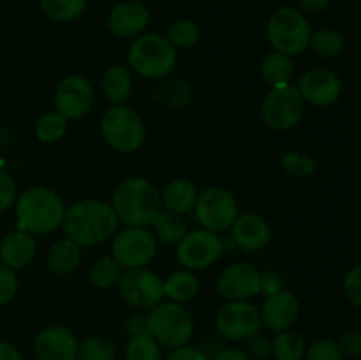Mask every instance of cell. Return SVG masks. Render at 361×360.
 <instances>
[{"label":"cell","mask_w":361,"mask_h":360,"mask_svg":"<svg viewBox=\"0 0 361 360\" xmlns=\"http://www.w3.org/2000/svg\"><path fill=\"white\" fill-rule=\"evenodd\" d=\"M118 217L111 203L94 198H85L67 207L63 217V233L80 247L104 244L118 229Z\"/></svg>","instance_id":"6da1fadb"},{"label":"cell","mask_w":361,"mask_h":360,"mask_svg":"<svg viewBox=\"0 0 361 360\" xmlns=\"http://www.w3.org/2000/svg\"><path fill=\"white\" fill-rule=\"evenodd\" d=\"M67 205L56 191L44 186H34L18 193L14 203L16 229L32 233L34 236L49 235L62 228Z\"/></svg>","instance_id":"7a4b0ae2"},{"label":"cell","mask_w":361,"mask_h":360,"mask_svg":"<svg viewBox=\"0 0 361 360\" xmlns=\"http://www.w3.org/2000/svg\"><path fill=\"white\" fill-rule=\"evenodd\" d=\"M111 207L126 226L147 228L162 210L161 191L143 176H127L113 191Z\"/></svg>","instance_id":"3957f363"},{"label":"cell","mask_w":361,"mask_h":360,"mask_svg":"<svg viewBox=\"0 0 361 360\" xmlns=\"http://www.w3.org/2000/svg\"><path fill=\"white\" fill-rule=\"evenodd\" d=\"M127 60L137 76L147 80H162L176 67L178 53L166 35L141 34L130 42Z\"/></svg>","instance_id":"277c9868"},{"label":"cell","mask_w":361,"mask_h":360,"mask_svg":"<svg viewBox=\"0 0 361 360\" xmlns=\"http://www.w3.org/2000/svg\"><path fill=\"white\" fill-rule=\"evenodd\" d=\"M312 25L302 9L293 6L274 11L267 25V37L274 52L296 56L309 49Z\"/></svg>","instance_id":"5b68a950"},{"label":"cell","mask_w":361,"mask_h":360,"mask_svg":"<svg viewBox=\"0 0 361 360\" xmlns=\"http://www.w3.org/2000/svg\"><path fill=\"white\" fill-rule=\"evenodd\" d=\"M148 334L162 346L175 349L194 337V318L182 304L162 300L147 313Z\"/></svg>","instance_id":"8992f818"},{"label":"cell","mask_w":361,"mask_h":360,"mask_svg":"<svg viewBox=\"0 0 361 360\" xmlns=\"http://www.w3.org/2000/svg\"><path fill=\"white\" fill-rule=\"evenodd\" d=\"M101 136L116 152L130 154L141 148L147 136L143 119L126 104L111 106L101 116Z\"/></svg>","instance_id":"52a82bcc"},{"label":"cell","mask_w":361,"mask_h":360,"mask_svg":"<svg viewBox=\"0 0 361 360\" xmlns=\"http://www.w3.org/2000/svg\"><path fill=\"white\" fill-rule=\"evenodd\" d=\"M109 254L123 270L145 268L157 254V240L147 228L126 226L111 236Z\"/></svg>","instance_id":"ba28073f"},{"label":"cell","mask_w":361,"mask_h":360,"mask_svg":"<svg viewBox=\"0 0 361 360\" xmlns=\"http://www.w3.org/2000/svg\"><path fill=\"white\" fill-rule=\"evenodd\" d=\"M194 214L201 228L214 233L228 232L238 217L236 198L224 187H207L197 194Z\"/></svg>","instance_id":"9c48e42d"},{"label":"cell","mask_w":361,"mask_h":360,"mask_svg":"<svg viewBox=\"0 0 361 360\" xmlns=\"http://www.w3.org/2000/svg\"><path fill=\"white\" fill-rule=\"evenodd\" d=\"M215 328L222 339L245 342L263 330L259 309L249 300H229L215 314Z\"/></svg>","instance_id":"30bf717a"},{"label":"cell","mask_w":361,"mask_h":360,"mask_svg":"<svg viewBox=\"0 0 361 360\" xmlns=\"http://www.w3.org/2000/svg\"><path fill=\"white\" fill-rule=\"evenodd\" d=\"M305 113V101L295 85L271 88L261 102V119L270 129L289 131L298 126Z\"/></svg>","instance_id":"8fae6325"},{"label":"cell","mask_w":361,"mask_h":360,"mask_svg":"<svg viewBox=\"0 0 361 360\" xmlns=\"http://www.w3.org/2000/svg\"><path fill=\"white\" fill-rule=\"evenodd\" d=\"M224 251L221 236L204 228L187 232V235L176 244V260L187 270H203L212 267Z\"/></svg>","instance_id":"7c38bea8"},{"label":"cell","mask_w":361,"mask_h":360,"mask_svg":"<svg viewBox=\"0 0 361 360\" xmlns=\"http://www.w3.org/2000/svg\"><path fill=\"white\" fill-rule=\"evenodd\" d=\"M116 288L127 306L141 311H150L164 300L162 279L147 267L123 270Z\"/></svg>","instance_id":"4fadbf2b"},{"label":"cell","mask_w":361,"mask_h":360,"mask_svg":"<svg viewBox=\"0 0 361 360\" xmlns=\"http://www.w3.org/2000/svg\"><path fill=\"white\" fill-rule=\"evenodd\" d=\"M55 109L67 120L83 119L95 102V92L90 81L80 74L66 76L55 90Z\"/></svg>","instance_id":"5bb4252c"},{"label":"cell","mask_w":361,"mask_h":360,"mask_svg":"<svg viewBox=\"0 0 361 360\" xmlns=\"http://www.w3.org/2000/svg\"><path fill=\"white\" fill-rule=\"evenodd\" d=\"M261 275L263 272L247 261H236L228 265L219 274L217 292L222 299L249 300L261 293Z\"/></svg>","instance_id":"9a60e30c"},{"label":"cell","mask_w":361,"mask_h":360,"mask_svg":"<svg viewBox=\"0 0 361 360\" xmlns=\"http://www.w3.org/2000/svg\"><path fill=\"white\" fill-rule=\"evenodd\" d=\"M296 88L302 94L305 104L316 108H326L335 104L342 95V81L334 71L324 67H314L302 74Z\"/></svg>","instance_id":"2e32d148"},{"label":"cell","mask_w":361,"mask_h":360,"mask_svg":"<svg viewBox=\"0 0 361 360\" xmlns=\"http://www.w3.org/2000/svg\"><path fill=\"white\" fill-rule=\"evenodd\" d=\"M300 311H302V306H300L298 296L289 289H281V292L264 296L263 306L259 309L261 323L274 334L289 330L298 321Z\"/></svg>","instance_id":"e0dca14e"},{"label":"cell","mask_w":361,"mask_h":360,"mask_svg":"<svg viewBox=\"0 0 361 360\" xmlns=\"http://www.w3.org/2000/svg\"><path fill=\"white\" fill-rule=\"evenodd\" d=\"M106 23L116 37L136 39L150 25V11L140 0H123L109 11Z\"/></svg>","instance_id":"ac0fdd59"},{"label":"cell","mask_w":361,"mask_h":360,"mask_svg":"<svg viewBox=\"0 0 361 360\" xmlns=\"http://www.w3.org/2000/svg\"><path fill=\"white\" fill-rule=\"evenodd\" d=\"M80 341L69 328L51 325L35 335L34 355L37 360H76Z\"/></svg>","instance_id":"d6986e66"},{"label":"cell","mask_w":361,"mask_h":360,"mask_svg":"<svg viewBox=\"0 0 361 360\" xmlns=\"http://www.w3.org/2000/svg\"><path fill=\"white\" fill-rule=\"evenodd\" d=\"M229 232L233 244L245 253H257L264 249L271 239L270 222L259 214L238 215Z\"/></svg>","instance_id":"ffe728a7"},{"label":"cell","mask_w":361,"mask_h":360,"mask_svg":"<svg viewBox=\"0 0 361 360\" xmlns=\"http://www.w3.org/2000/svg\"><path fill=\"white\" fill-rule=\"evenodd\" d=\"M37 254V236L16 229L0 240V263L13 270H21L35 260Z\"/></svg>","instance_id":"44dd1931"},{"label":"cell","mask_w":361,"mask_h":360,"mask_svg":"<svg viewBox=\"0 0 361 360\" xmlns=\"http://www.w3.org/2000/svg\"><path fill=\"white\" fill-rule=\"evenodd\" d=\"M83 260V247L71 239H60L49 247L46 254V267L56 277H63L76 270Z\"/></svg>","instance_id":"7402d4cb"},{"label":"cell","mask_w":361,"mask_h":360,"mask_svg":"<svg viewBox=\"0 0 361 360\" xmlns=\"http://www.w3.org/2000/svg\"><path fill=\"white\" fill-rule=\"evenodd\" d=\"M197 187L189 179H173L164 186L161 193L162 208L173 214H189L194 210V205L197 200Z\"/></svg>","instance_id":"603a6c76"},{"label":"cell","mask_w":361,"mask_h":360,"mask_svg":"<svg viewBox=\"0 0 361 360\" xmlns=\"http://www.w3.org/2000/svg\"><path fill=\"white\" fill-rule=\"evenodd\" d=\"M102 94L111 106H120L133 95L134 80L127 67L113 66L104 73L101 81Z\"/></svg>","instance_id":"cb8c5ba5"},{"label":"cell","mask_w":361,"mask_h":360,"mask_svg":"<svg viewBox=\"0 0 361 360\" xmlns=\"http://www.w3.org/2000/svg\"><path fill=\"white\" fill-rule=\"evenodd\" d=\"M162 289H164V299H168L169 302L185 304L200 293V279L192 270L180 268L162 279Z\"/></svg>","instance_id":"d4e9b609"},{"label":"cell","mask_w":361,"mask_h":360,"mask_svg":"<svg viewBox=\"0 0 361 360\" xmlns=\"http://www.w3.org/2000/svg\"><path fill=\"white\" fill-rule=\"evenodd\" d=\"M259 74L271 88L291 85L293 76H295V62H293V56L279 52L268 53L261 60Z\"/></svg>","instance_id":"484cf974"},{"label":"cell","mask_w":361,"mask_h":360,"mask_svg":"<svg viewBox=\"0 0 361 360\" xmlns=\"http://www.w3.org/2000/svg\"><path fill=\"white\" fill-rule=\"evenodd\" d=\"M154 99L169 109H183L192 101V87L183 78H175L159 85L154 92Z\"/></svg>","instance_id":"4316f807"},{"label":"cell","mask_w":361,"mask_h":360,"mask_svg":"<svg viewBox=\"0 0 361 360\" xmlns=\"http://www.w3.org/2000/svg\"><path fill=\"white\" fill-rule=\"evenodd\" d=\"M305 352V337L293 328L277 332L271 339V359L274 360H303Z\"/></svg>","instance_id":"83f0119b"},{"label":"cell","mask_w":361,"mask_h":360,"mask_svg":"<svg viewBox=\"0 0 361 360\" xmlns=\"http://www.w3.org/2000/svg\"><path fill=\"white\" fill-rule=\"evenodd\" d=\"M150 224L154 228V235L161 242L169 244V246H176L187 235V232H189L187 229V222L183 221L182 215L173 214V212L164 210V208L155 215Z\"/></svg>","instance_id":"f1b7e54d"},{"label":"cell","mask_w":361,"mask_h":360,"mask_svg":"<svg viewBox=\"0 0 361 360\" xmlns=\"http://www.w3.org/2000/svg\"><path fill=\"white\" fill-rule=\"evenodd\" d=\"M309 48L321 59H337L345 48V37L335 28H319L310 35Z\"/></svg>","instance_id":"f546056e"},{"label":"cell","mask_w":361,"mask_h":360,"mask_svg":"<svg viewBox=\"0 0 361 360\" xmlns=\"http://www.w3.org/2000/svg\"><path fill=\"white\" fill-rule=\"evenodd\" d=\"M122 274L123 268L113 260L111 254H108V256L99 258L92 263L90 270H88V279H90V284L95 286V288L108 289L118 284Z\"/></svg>","instance_id":"4dcf8cb0"},{"label":"cell","mask_w":361,"mask_h":360,"mask_svg":"<svg viewBox=\"0 0 361 360\" xmlns=\"http://www.w3.org/2000/svg\"><path fill=\"white\" fill-rule=\"evenodd\" d=\"M166 39L175 49H189L200 42L201 27L190 18H180L169 25Z\"/></svg>","instance_id":"1f68e13d"},{"label":"cell","mask_w":361,"mask_h":360,"mask_svg":"<svg viewBox=\"0 0 361 360\" xmlns=\"http://www.w3.org/2000/svg\"><path fill=\"white\" fill-rule=\"evenodd\" d=\"M67 126H69V120L63 115H60L59 112H48L44 115H41L35 122L34 133L41 143H56V141L62 140L67 133Z\"/></svg>","instance_id":"d6a6232c"},{"label":"cell","mask_w":361,"mask_h":360,"mask_svg":"<svg viewBox=\"0 0 361 360\" xmlns=\"http://www.w3.org/2000/svg\"><path fill=\"white\" fill-rule=\"evenodd\" d=\"M39 7L49 20L67 23L83 14L87 9V0H39Z\"/></svg>","instance_id":"836d02e7"},{"label":"cell","mask_w":361,"mask_h":360,"mask_svg":"<svg viewBox=\"0 0 361 360\" xmlns=\"http://www.w3.org/2000/svg\"><path fill=\"white\" fill-rule=\"evenodd\" d=\"M115 342L101 334L88 335L80 342V348H78V360H115Z\"/></svg>","instance_id":"e575fe53"},{"label":"cell","mask_w":361,"mask_h":360,"mask_svg":"<svg viewBox=\"0 0 361 360\" xmlns=\"http://www.w3.org/2000/svg\"><path fill=\"white\" fill-rule=\"evenodd\" d=\"M126 360H162V346L150 334L129 337L123 349Z\"/></svg>","instance_id":"d590c367"},{"label":"cell","mask_w":361,"mask_h":360,"mask_svg":"<svg viewBox=\"0 0 361 360\" xmlns=\"http://www.w3.org/2000/svg\"><path fill=\"white\" fill-rule=\"evenodd\" d=\"M303 360H344V353L334 339H317L316 342L307 346Z\"/></svg>","instance_id":"8d00e7d4"},{"label":"cell","mask_w":361,"mask_h":360,"mask_svg":"<svg viewBox=\"0 0 361 360\" xmlns=\"http://www.w3.org/2000/svg\"><path fill=\"white\" fill-rule=\"evenodd\" d=\"M282 168L286 173L293 176H305L316 169V162L310 155L302 154V152H288L282 155Z\"/></svg>","instance_id":"74e56055"},{"label":"cell","mask_w":361,"mask_h":360,"mask_svg":"<svg viewBox=\"0 0 361 360\" xmlns=\"http://www.w3.org/2000/svg\"><path fill=\"white\" fill-rule=\"evenodd\" d=\"M18 198L16 180L7 169L0 166V214L14 208Z\"/></svg>","instance_id":"f35d334b"},{"label":"cell","mask_w":361,"mask_h":360,"mask_svg":"<svg viewBox=\"0 0 361 360\" xmlns=\"http://www.w3.org/2000/svg\"><path fill=\"white\" fill-rule=\"evenodd\" d=\"M18 293L16 270L0 263V307L7 306Z\"/></svg>","instance_id":"ab89813d"},{"label":"cell","mask_w":361,"mask_h":360,"mask_svg":"<svg viewBox=\"0 0 361 360\" xmlns=\"http://www.w3.org/2000/svg\"><path fill=\"white\" fill-rule=\"evenodd\" d=\"M342 289H344L345 299H348L353 306L361 307V263L355 265V267L344 275Z\"/></svg>","instance_id":"60d3db41"},{"label":"cell","mask_w":361,"mask_h":360,"mask_svg":"<svg viewBox=\"0 0 361 360\" xmlns=\"http://www.w3.org/2000/svg\"><path fill=\"white\" fill-rule=\"evenodd\" d=\"M247 342L245 353L249 355L250 360H267L271 356V341L264 337L263 334H256L249 339Z\"/></svg>","instance_id":"b9f144b4"},{"label":"cell","mask_w":361,"mask_h":360,"mask_svg":"<svg viewBox=\"0 0 361 360\" xmlns=\"http://www.w3.org/2000/svg\"><path fill=\"white\" fill-rule=\"evenodd\" d=\"M164 360H210V356H208V353L203 348L185 344L171 349Z\"/></svg>","instance_id":"7bdbcfd3"},{"label":"cell","mask_w":361,"mask_h":360,"mask_svg":"<svg viewBox=\"0 0 361 360\" xmlns=\"http://www.w3.org/2000/svg\"><path fill=\"white\" fill-rule=\"evenodd\" d=\"M338 348L342 349L344 356H360L361 355V330H349L338 339Z\"/></svg>","instance_id":"ee69618b"},{"label":"cell","mask_w":361,"mask_h":360,"mask_svg":"<svg viewBox=\"0 0 361 360\" xmlns=\"http://www.w3.org/2000/svg\"><path fill=\"white\" fill-rule=\"evenodd\" d=\"M126 332L129 337H137V335L148 334V323H147V314H134L123 325Z\"/></svg>","instance_id":"f6af8a7d"},{"label":"cell","mask_w":361,"mask_h":360,"mask_svg":"<svg viewBox=\"0 0 361 360\" xmlns=\"http://www.w3.org/2000/svg\"><path fill=\"white\" fill-rule=\"evenodd\" d=\"M281 289H284V284H282V279L277 272H264L261 275V293L271 295V293H277Z\"/></svg>","instance_id":"bcb514c9"},{"label":"cell","mask_w":361,"mask_h":360,"mask_svg":"<svg viewBox=\"0 0 361 360\" xmlns=\"http://www.w3.org/2000/svg\"><path fill=\"white\" fill-rule=\"evenodd\" d=\"M210 360H250V359L245 353V349L231 346V348H221Z\"/></svg>","instance_id":"7dc6e473"},{"label":"cell","mask_w":361,"mask_h":360,"mask_svg":"<svg viewBox=\"0 0 361 360\" xmlns=\"http://www.w3.org/2000/svg\"><path fill=\"white\" fill-rule=\"evenodd\" d=\"M300 2V9L303 13H310V14H319L324 13V11L330 7L331 0H298Z\"/></svg>","instance_id":"c3c4849f"},{"label":"cell","mask_w":361,"mask_h":360,"mask_svg":"<svg viewBox=\"0 0 361 360\" xmlns=\"http://www.w3.org/2000/svg\"><path fill=\"white\" fill-rule=\"evenodd\" d=\"M0 360H23V355L14 342L0 339Z\"/></svg>","instance_id":"681fc988"},{"label":"cell","mask_w":361,"mask_h":360,"mask_svg":"<svg viewBox=\"0 0 361 360\" xmlns=\"http://www.w3.org/2000/svg\"><path fill=\"white\" fill-rule=\"evenodd\" d=\"M76 360H78V359H76Z\"/></svg>","instance_id":"f907efd6"}]
</instances>
